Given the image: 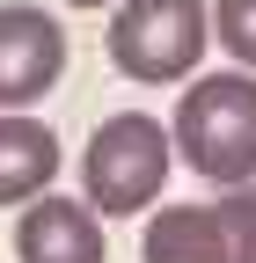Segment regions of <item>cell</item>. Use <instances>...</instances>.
I'll return each instance as SVG.
<instances>
[{
  "mask_svg": "<svg viewBox=\"0 0 256 263\" xmlns=\"http://www.w3.org/2000/svg\"><path fill=\"white\" fill-rule=\"evenodd\" d=\"M176 154L220 190L256 183V73L249 66H220V73H198L183 88Z\"/></svg>",
  "mask_w": 256,
  "mask_h": 263,
  "instance_id": "1",
  "label": "cell"
},
{
  "mask_svg": "<svg viewBox=\"0 0 256 263\" xmlns=\"http://www.w3.org/2000/svg\"><path fill=\"white\" fill-rule=\"evenodd\" d=\"M176 168V124L147 117V110H117L88 132V154H81V197L103 219H132V212H154Z\"/></svg>",
  "mask_w": 256,
  "mask_h": 263,
  "instance_id": "2",
  "label": "cell"
},
{
  "mask_svg": "<svg viewBox=\"0 0 256 263\" xmlns=\"http://www.w3.org/2000/svg\"><path fill=\"white\" fill-rule=\"evenodd\" d=\"M103 44H110V66L139 88L198 81L212 51V0H124L110 8Z\"/></svg>",
  "mask_w": 256,
  "mask_h": 263,
  "instance_id": "3",
  "label": "cell"
},
{
  "mask_svg": "<svg viewBox=\"0 0 256 263\" xmlns=\"http://www.w3.org/2000/svg\"><path fill=\"white\" fill-rule=\"evenodd\" d=\"M147 263H256V183L220 190L212 205H161L139 227Z\"/></svg>",
  "mask_w": 256,
  "mask_h": 263,
  "instance_id": "4",
  "label": "cell"
},
{
  "mask_svg": "<svg viewBox=\"0 0 256 263\" xmlns=\"http://www.w3.org/2000/svg\"><path fill=\"white\" fill-rule=\"evenodd\" d=\"M66 81V22L37 0L0 8V110H37Z\"/></svg>",
  "mask_w": 256,
  "mask_h": 263,
  "instance_id": "5",
  "label": "cell"
},
{
  "mask_svg": "<svg viewBox=\"0 0 256 263\" xmlns=\"http://www.w3.org/2000/svg\"><path fill=\"white\" fill-rule=\"evenodd\" d=\"M15 263H103V212L88 197H37V205H22Z\"/></svg>",
  "mask_w": 256,
  "mask_h": 263,
  "instance_id": "6",
  "label": "cell"
},
{
  "mask_svg": "<svg viewBox=\"0 0 256 263\" xmlns=\"http://www.w3.org/2000/svg\"><path fill=\"white\" fill-rule=\"evenodd\" d=\"M59 176V132L29 110H0V205H37Z\"/></svg>",
  "mask_w": 256,
  "mask_h": 263,
  "instance_id": "7",
  "label": "cell"
},
{
  "mask_svg": "<svg viewBox=\"0 0 256 263\" xmlns=\"http://www.w3.org/2000/svg\"><path fill=\"white\" fill-rule=\"evenodd\" d=\"M212 37L234 66L256 73V0H212Z\"/></svg>",
  "mask_w": 256,
  "mask_h": 263,
  "instance_id": "8",
  "label": "cell"
},
{
  "mask_svg": "<svg viewBox=\"0 0 256 263\" xmlns=\"http://www.w3.org/2000/svg\"><path fill=\"white\" fill-rule=\"evenodd\" d=\"M59 8H124V0H59Z\"/></svg>",
  "mask_w": 256,
  "mask_h": 263,
  "instance_id": "9",
  "label": "cell"
}]
</instances>
